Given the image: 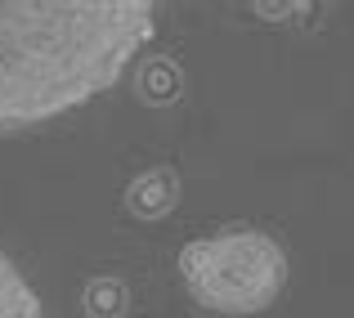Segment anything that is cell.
Returning <instances> with one entry per match:
<instances>
[{
  "instance_id": "cell-3",
  "label": "cell",
  "mask_w": 354,
  "mask_h": 318,
  "mask_svg": "<svg viewBox=\"0 0 354 318\" xmlns=\"http://www.w3.org/2000/svg\"><path fill=\"white\" fill-rule=\"evenodd\" d=\"M175 198H180V180H175L171 171H148V175H139V180L130 184V211L148 215V220L166 215L175 207Z\"/></svg>"
},
{
  "instance_id": "cell-4",
  "label": "cell",
  "mask_w": 354,
  "mask_h": 318,
  "mask_svg": "<svg viewBox=\"0 0 354 318\" xmlns=\"http://www.w3.org/2000/svg\"><path fill=\"white\" fill-rule=\"evenodd\" d=\"M0 318H45L41 296L32 292V283L18 274V265L5 251H0Z\"/></svg>"
},
{
  "instance_id": "cell-2",
  "label": "cell",
  "mask_w": 354,
  "mask_h": 318,
  "mask_svg": "<svg viewBox=\"0 0 354 318\" xmlns=\"http://www.w3.org/2000/svg\"><path fill=\"white\" fill-rule=\"evenodd\" d=\"M180 274L193 301L220 314H256L283 296L287 256L260 229H225L180 251Z\"/></svg>"
},
{
  "instance_id": "cell-1",
  "label": "cell",
  "mask_w": 354,
  "mask_h": 318,
  "mask_svg": "<svg viewBox=\"0 0 354 318\" xmlns=\"http://www.w3.org/2000/svg\"><path fill=\"white\" fill-rule=\"evenodd\" d=\"M153 27L148 0H0V130L104 95L153 41Z\"/></svg>"
}]
</instances>
